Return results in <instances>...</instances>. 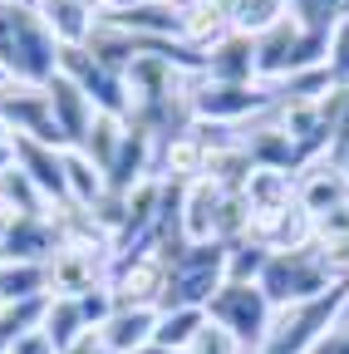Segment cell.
<instances>
[{
    "mask_svg": "<svg viewBox=\"0 0 349 354\" xmlns=\"http://www.w3.org/2000/svg\"><path fill=\"white\" fill-rule=\"evenodd\" d=\"M99 20L123 35H138V39H178V0H143L133 10L99 15Z\"/></svg>",
    "mask_w": 349,
    "mask_h": 354,
    "instance_id": "obj_19",
    "label": "cell"
},
{
    "mask_svg": "<svg viewBox=\"0 0 349 354\" xmlns=\"http://www.w3.org/2000/svg\"><path fill=\"white\" fill-rule=\"evenodd\" d=\"M187 354H251L227 325H216V320H207L202 330H197V339L187 344Z\"/></svg>",
    "mask_w": 349,
    "mask_h": 354,
    "instance_id": "obj_32",
    "label": "cell"
},
{
    "mask_svg": "<svg viewBox=\"0 0 349 354\" xmlns=\"http://www.w3.org/2000/svg\"><path fill=\"white\" fill-rule=\"evenodd\" d=\"M143 0H99V15H118V10H133Z\"/></svg>",
    "mask_w": 349,
    "mask_h": 354,
    "instance_id": "obj_37",
    "label": "cell"
},
{
    "mask_svg": "<svg viewBox=\"0 0 349 354\" xmlns=\"http://www.w3.org/2000/svg\"><path fill=\"white\" fill-rule=\"evenodd\" d=\"M153 330H158V310L153 305H118L109 315V325L99 330V339L113 354H138L143 344H153Z\"/></svg>",
    "mask_w": 349,
    "mask_h": 354,
    "instance_id": "obj_20",
    "label": "cell"
},
{
    "mask_svg": "<svg viewBox=\"0 0 349 354\" xmlns=\"http://www.w3.org/2000/svg\"><path fill=\"white\" fill-rule=\"evenodd\" d=\"M0 310H6V300H0Z\"/></svg>",
    "mask_w": 349,
    "mask_h": 354,
    "instance_id": "obj_41",
    "label": "cell"
},
{
    "mask_svg": "<svg viewBox=\"0 0 349 354\" xmlns=\"http://www.w3.org/2000/svg\"><path fill=\"white\" fill-rule=\"evenodd\" d=\"M330 286H339V281H334V271L325 266L320 246L271 251L266 276H261V290H266L271 310H285V305H295V300H315V295H325Z\"/></svg>",
    "mask_w": 349,
    "mask_h": 354,
    "instance_id": "obj_5",
    "label": "cell"
},
{
    "mask_svg": "<svg viewBox=\"0 0 349 354\" xmlns=\"http://www.w3.org/2000/svg\"><path fill=\"white\" fill-rule=\"evenodd\" d=\"M271 315H276V310H271L266 290H261V286H246V281H227L222 290L211 295V305H207V320L227 325L251 354L261 349V339H266Z\"/></svg>",
    "mask_w": 349,
    "mask_h": 354,
    "instance_id": "obj_9",
    "label": "cell"
},
{
    "mask_svg": "<svg viewBox=\"0 0 349 354\" xmlns=\"http://www.w3.org/2000/svg\"><path fill=\"white\" fill-rule=\"evenodd\" d=\"M0 202H6L15 216H50V207H55V202L39 192L15 162H10V167H0Z\"/></svg>",
    "mask_w": 349,
    "mask_h": 354,
    "instance_id": "obj_25",
    "label": "cell"
},
{
    "mask_svg": "<svg viewBox=\"0 0 349 354\" xmlns=\"http://www.w3.org/2000/svg\"><path fill=\"white\" fill-rule=\"evenodd\" d=\"M123 138H128V118H118V113H99V118H94V128H89V138H84L79 148L89 153V162L109 177V167H113V158H118Z\"/></svg>",
    "mask_w": 349,
    "mask_h": 354,
    "instance_id": "obj_26",
    "label": "cell"
},
{
    "mask_svg": "<svg viewBox=\"0 0 349 354\" xmlns=\"http://www.w3.org/2000/svg\"><path fill=\"white\" fill-rule=\"evenodd\" d=\"M295 202L310 212V216H325V212L344 207V202H349V172H344L330 153L315 158V162H305V167L295 172Z\"/></svg>",
    "mask_w": 349,
    "mask_h": 354,
    "instance_id": "obj_12",
    "label": "cell"
},
{
    "mask_svg": "<svg viewBox=\"0 0 349 354\" xmlns=\"http://www.w3.org/2000/svg\"><path fill=\"white\" fill-rule=\"evenodd\" d=\"M50 266V295L59 300H79L89 295L94 286H109V271H113V246L109 241H59V251L45 261Z\"/></svg>",
    "mask_w": 349,
    "mask_h": 354,
    "instance_id": "obj_8",
    "label": "cell"
},
{
    "mask_svg": "<svg viewBox=\"0 0 349 354\" xmlns=\"http://www.w3.org/2000/svg\"><path fill=\"white\" fill-rule=\"evenodd\" d=\"M69 354H113V349H109V344L99 339V330H89V335H84V339H79V344H74Z\"/></svg>",
    "mask_w": 349,
    "mask_h": 354,
    "instance_id": "obj_36",
    "label": "cell"
},
{
    "mask_svg": "<svg viewBox=\"0 0 349 354\" xmlns=\"http://www.w3.org/2000/svg\"><path fill=\"white\" fill-rule=\"evenodd\" d=\"M325 50H330L325 30H305V25H295V15H285L276 30L256 39V84L276 88L305 69H325Z\"/></svg>",
    "mask_w": 349,
    "mask_h": 354,
    "instance_id": "obj_3",
    "label": "cell"
},
{
    "mask_svg": "<svg viewBox=\"0 0 349 354\" xmlns=\"http://www.w3.org/2000/svg\"><path fill=\"white\" fill-rule=\"evenodd\" d=\"M0 300L6 305L50 300V266L45 261H0Z\"/></svg>",
    "mask_w": 349,
    "mask_h": 354,
    "instance_id": "obj_23",
    "label": "cell"
},
{
    "mask_svg": "<svg viewBox=\"0 0 349 354\" xmlns=\"http://www.w3.org/2000/svg\"><path fill=\"white\" fill-rule=\"evenodd\" d=\"M0 123H6L15 138H35V143H50V148H69L64 133H59V123H55L50 88H45V84H25V79H6V84H0Z\"/></svg>",
    "mask_w": 349,
    "mask_h": 354,
    "instance_id": "obj_7",
    "label": "cell"
},
{
    "mask_svg": "<svg viewBox=\"0 0 349 354\" xmlns=\"http://www.w3.org/2000/svg\"><path fill=\"white\" fill-rule=\"evenodd\" d=\"M207 79H216V84H256V39L232 30L222 44H211L207 50Z\"/></svg>",
    "mask_w": 349,
    "mask_h": 354,
    "instance_id": "obj_22",
    "label": "cell"
},
{
    "mask_svg": "<svg viewBox=\"0 0 349 354\" xmlns=\"http://www.w3.org/2000/svg\"><path fill=\"white\" fill-rule=\"evenodd\" d=\"M290 15L285 0H232V30L246 39H261L266 30H276Z\"/></svg>",
    "mask_w": 349,
    "mask_h": 354,
    "instance_id": "obj_28",
    "label": "cell"
},
{
    "mask_svg": "<svg viewBox=\"0 0 349 354\" xmlns=\"http://www.w3.org/2000/svg\"><path fill=\"white\" fill-rule=\"evenodd\" d=\"M251 241H261L266 251H305V246H315V216L295 202L266 221H251Z\"/></svg>",
    "mask_w": 349,
    "mask_h": 354,
    "instance_id": "obj_18",
    "label": "cell"
},
{
    "mask_svg": "<svg viewBox=\"0 0 349 354\" xmlns=\"http://www.w3.org/2000/svg\"><path fill=\"white\" fill-rule=\"evenodd\" d=\"M315 354H349V310L334 320V330L320 339V349H315Z\"/></svg>",
    "mask_w": 349,
    "mask_h": 354,
    "instance_id": "obj_35",
    "label": "cell"
},
{
    "mask_svg": "<svg viewBox=\"0 0 349 354\" xmlns=\"http://www.w3.org/2000/svg\"><path fill=\"white\" fill-rule=\"evenodd\" d=\"M241 202L251 212V221H266L285 207H295V172H276V167H251L246 187H241ZM251 236V232H246Z\"/></svg>",
    "mask_w": 349,
    "mask_h": 354,
    "instance_id": "obj_17",
    "label": "cell"
},
{
    "mask_svg": "<svg viewBox=\"0 0 349 354\" xmlns=\"http://www.w3.org/2000/svg\"><path fill=\"white\" fill-rule=\"evenodd\" d=\"M10 6H25V10H39V0H10Z\"/></svg>",
    "mask_w": 349,
    "mask_h": 354,
    "instance_id": "obj_40",
    "label": "cell"
},
{
    "mask_svg": "<svg viewBox=\"0 0 349 354\" xmlns=\"http://www.w3.org/2000/svg\"><path fill=\"white\" fill-rule=\"evenodd\" d=\"M10 158H15V167H20L55 207L69 202V192H64V148L35 143V138H10Z\"/></svg>",
    "mask_w": 349,
    "mask_h": 354,
    "instance_id": "obj_14",
    "label": "cell"
},
{
    "mask_svg": "<svg viewBox=\"0 0 349 354\" xmlns=\"http://www.w3.org/2000/svg\"><path fill=\"white\" fill-rule=\"evenodd\" d=\"M45 88H50V109H55V123H59V133H64V143H69V148H79L84 138H89L94 118H99L94 99L84 94L74 79H64V74H55Z\"/></svg>",
    "mask_w": 349,
    "mask_h": 354,
    "instance_id": "obj_15",
    "label": "cell"
},
{
    "mask_svg": "<svg viewBox=\"0 0 349 354\" xmlns=\"http://www.w3.org/2000/svg\"><path fill=\"white\" fill-rule=\"evenodd\" d=\"M344 310H349V281L330 286L315 300H295V305H285V310L271 315V330H266V339H261L256 354H315L320 339L334 330V320Z\"/></svg>",
    "mask_w": 349,
    "mask_h": 354,
    "instance_id": "obj_2",
    "label": "cell"
},
{
    "mask_svg": "<svg viewBox=\"0 0 349 354\" xmlns=\"http://www.w3.org/2000/svg\"><path fill=\"white\" fill-rule=\"evenodd\" d=\"M271 104H276L271 88H261V84H216L207 74L192 84V94H187L192 123H222V128H241L256 113H266Z\"/></svg>",
    "mask_w": 349,
    "mask_h": 354,
    "instance_id": "obj_6",
    "label": "cell"
},
{
    "mask_svg": "<svg viewBox=\"0 0 349 354\" xmlns=\"http://www.w3.org/2000/svg\"><path fill=\"white\" fill-rule=\"evenodd\" d=\"M197 177H207V148L192 138V128H182V133H172V138L158 143V183L187 187Z\"/></svg>",
    "mask_w": 349,
    "mask_h": 354,
    "instance_id": "obj_16",
    "label": "cell"
},
{
    "mask_svg": "<svg viewBox=\"0 0 349 354\" xmlns=\"http://www.w3.org/2000/svg\"><path fill=\"white\" fill-rule=\"evenodd\" d=\"M0 69L25 84H50L59 74V39L39 20V10L0 0Z\"/></svg>",
    "mask_w": 349,
    "mask_h": 354,
    "instance_id": "obj_1",
    "label": "cell"
},
{
    "mask_svg": "<svg viewBox=\"0 0 349 354\" xmlns=\"http://www.w3.org/2000/svg\"><path fill=\"white\" fill-rule=\"evenodd\" d=\"M6 354H59V349H55V339H50L45 330H30V335H20Z\"/></svg>",
    "mask_w": 349,
    "mask_h": 354,
    "instance_id": "obj_34",
    "label": "cell"
},
{
    "mask_svg": "<svg viewBox=\"0 0 349 354\" xmlns=\"http://www.w3.org/2000/svg\"><path fill=\"white\" fill-rule=\"evenodd\" d=\"M59 251V232L50 216H20L0 241V261H50Z\"/></svg>",
    "mask_w": 349,
    "mask_h": 354,
    "instance_id": "obj_21",
    "label": "cell"
},
{
    "mask_svg": "<svg viewBox=\"0 0 349 354\" xmlns=\"http://www.w3.org/2000/svg\"><path fill=\"white\" fill-rule=\"evenodd\" d=\"M64 192H69L74 207H94L109 192V177L89 162L84 148H64Z\"/></svg>",
    "mask_w": 349,
    "mask_h": 354,
    "instance_id": "obj_24",
    "label": "cell"
},
{
    "mask_svg": "<svg viewBox=\"0 0 349 354\" xmlns=\"http://www.w3.org/2000/svg\"><path fill=\"white\" fill-rule=\"evenodd\" d=\"M227 187L211 183V177H197V183L182 187V207H178V236L182 246H207L222 241V216H227Z\"/></svg>",
    "mask_w": 349,
    "mask_h": 354,
    "instance_id": "obj_10",
    "label": "cell"
},
{
    "mask_svg": "<svg viewBox=\"0 0 349 354\" xmlns=\"http://www.w3.org/2000/svg\"><path fill=\"white\" fill-rule=\"evenodd\" d=\"M222 286H227V241L182 246L167 261V295L158 310H207Z\"/></svg>",
    "mask_w": 349,
    "mask_h": 354,
    "instance_id": "obj_4",
    "label": "cell"
},
{
    "mask_svg": "<svg viewBox=\"0 0 349 354\" xmlns=\"http://www.w3.org/2000/svg\"><path fill=\"white\" fill-rule=\"evenodd\" d=\"M325 74L339 84V88H349V10L330 25V50H325Z\"/></svg>",
    "mask_w": 349,
    "mask_h": 354,
    "instance_id": "obj_31",
    "label": "cell"
},
{
    "mask_svg": "<svg viewBox=\"0 0 349 354\" xmlns=\"http://www.w3.org/2000/svg\"><path fill=\"white\" fill-rule=\"evenodd\" d=\"M39 330L55 339V349H59V354H69L84 335H89V325H84V315H79V300H59V295H50Z\"/></svg>",
    "mask_w": 349,
    "mask_h": 354,
    "instance_id": "obj_27",
    "label": "cell"
},
{
    "mask_svg": "<svg viewBox=\"0 0 349 354\" xmlns=\"http://www.w3.org/2000/svg\"><path fill=\"white\" fill-rule=\"evenodd\" d=\"M109 286L118 295V305H162L167 295V261L158 251L148 256H133V261H113V271H109Z\"/></svg>",
    "mask_w": 349,
    "mask_h": 354,
    "instance_id": "obj_11",
    "label": "cell"
},
{
    "mask_svg": "<svg viewBox=\"0 0 349 354\" xmlns=\"http://www.w3.org/2000/svg\"><path fill=\"white\" fill-rule=\"evenodd\" d=\"M334 162H339V167H344V172H349V143H344V148H339V153H334Z\"/></svg>",
    "mask_w": 349,
    "mask_h": 354,
    "instance_id": "obj_39",
    "label": "cell"
},
{
    "mask_svg": "<svg viewBox=\"0 0 349 354\" xmlns=\"http://www.w3.org/2000/svg\"><path fill=\"white\" fill-rule=\"evenodd\" d=\"M113 310H118L113 286H94L89 295H79V315H84V325H89V330H104Z\"/></svg>",
    "mask_w": 349,
    "mask_h": 354,
    "instance_id": "obj_33",
    "label": "cell"
},
{
    "mask_svg": "<svg viewBox=\"0 0 349 354\" xmlns=\"http://www.w3.org/2000/svg\"><path fill=\"white\" fill-rule=\"evenodd\" d=\"M266 261H271V251L261 246V241H251V236L232 241V246H227V281L261 286V276H266Z\"/></svg>",
    "mask_w": 349,
    "mask_h": 354,
    "instance_id": "obj_30",
    "label": "cell"
},
{
    "mask_svg": "<svg viewBox=\"0 0 349 354\" xmlns=\"http://www.w3.org/2000/svg\"><path fill=\"white\" fill-rule=\"evenodd\" d=\"M202 325H207V310H158V330H153V344L187 354V344L197 339V330H202Z\"/></svg>",
    "mask_w": 349,
    "mask_h": 354,
    "instance_id": "obj_29",
    "label": "cell"
},
{
    "mask_svg": "<svg viewBox=\"0 0 349 354\" xmlns=\"http://www.w3.org/2000/svg\"><path fill=\"white\" fill-rule=\"evenodd\" d=\"M232 35V0H178V39L207 55Z\"/></svg>",
    "mask_w": 349,
    "mask_h": 354,
    "instance_id": "obj_13",
    "label": "cell"
},
{
    "mask_svg": "<svg viewBox=\"0 0 349 354\" xmlns=\"http://www.w3.org/2000/svg\"><path fill=\"white\" fill-rule=\"evenodd\" d=\"M138 354H178V349H162V344H143Z\"/></svg>",
    "mask_w": 349,
    "mask_h": 354,
    "instance_id": "obj_38",
    "label": "cell"
}]
</instances>
